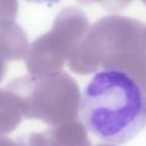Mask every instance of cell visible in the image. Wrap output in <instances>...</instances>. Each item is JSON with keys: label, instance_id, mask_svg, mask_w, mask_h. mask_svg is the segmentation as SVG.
<instances>
[{"label": "cell", "instance_id": "6da1fadb", "mask_svg": "<svg viewBox=\"0 0 146 146\" xmlns=\"http://www.w3.org/2000/svg\"><path fill=\"white\" fill-rule=\"evenodd\" d=\"M79 116L102 141L127 144L146 129V94L124 71H98L81 92Z\"/></svg>", "mask_w": 146, "mask_h": 146}, {"label": "cell", "instance_id": "7a4b0ae2", "mask_svg": "<svg viewBox=\"0 0 146 146\" xmlns=\"http://www.w3.org/2000/svg\"><path fill=\"white\" fill-rule=\"evenodd\" d=\"M132 0H103L102 5L110 10H120L127 7Z\"/></svg>", "mask_w": 146, "mask_h": 146}, {"label": "cell", "instance_id": "3957f363", "mask_svg": "<svg viewBox=\"0 0 146 146\" xmlns=\"http://www.w3.org/2000/svg\"><path fill=\"white\" fill-rule=\"evenodd\" d=\"M81 3H95V2H103V0H78Z\"/></svg>", "mask_w": 146, "mask_h": 146}, {"label": "cell", "instance_id": "277c9868", "mask_svg": "<svg viewBox=\"0 0 146 146\" xmlns=\"http://www.w3.org/2000/svg\"><path fill=\"white\" fill-rule=\"evenodd\" d=\"M143 1H144V2H145V3H146V0H143Z\"/></svg>", "mask_w": 146, "mask_h": 146}]
</instances>
